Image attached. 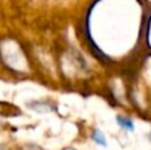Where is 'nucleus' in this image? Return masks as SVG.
<instances>
[{
  "label": "nucleus",
  "instance_id": "obj_1",
  "mask_svg": "<svg viewBox=\"0 0 151 150\" xmlns=\"http://www.w3.org/2000/svg\"><path fill=\"white\" fill-rule=\"evenodd\" d=\"M117 124L122 128L123 130H129V132H134V122L127 117L118 116L117 117Z\"/></svg>",
  "mask_w": 151,
  "mask_h": 150
},
{
  "label": "nucleus",
  "instance_id": "obj_2",
  "mask_svg": "<svg viewBox=\"0 0 151 150\" xmlns=\"http://www.w3.org/2000/svg\"><path fill=\"white\" fill-rule=\"evenodd\" d=\"M91 138H93V141L97 144V145L99 146H106L107 142H106V138H105L104 133L101 132V130H94L93 132V136H91Z\"/></svg>",
  "mask_w": 151,
  "mask_h": 150
}]
</instances>
